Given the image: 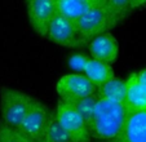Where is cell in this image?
Listing matches in <instances>:
<instances>
[{"label": "cell", "instance_id": "obj_1", "mask_svg": "<svg viewBox=\"0 0 146 142\" xmlns=\"http://www.w3.org/2000/svg\"><path fill=\"white\" fill-rule=\"evenodd\" d=\"M125 111V106L121 102L98 98L91 119L87 123L91 137L101 141L115 138L123 125Z\"/></svg>", "mask_w": 146, "mask_h": 142}, {"label": "cell", "instance_id": "obj_2", "mask_svg": "<svg viewBox=\"0 0 146 142\" xmlns=\"http://www.w3.org/2000/svg\"><path fill=\"white\" fill-rule=\"evenodd\" d=\"M75 23L82 39L84 43H87L88 40H92L101 34L109 33V30L118 25L119 22L113 16L105 1H102L89 7L88 11Z\"/></svg>", "mask_w": 146, "mask_h": 142}, {"label": "cell", "instance_id": "obj_3", "mask_svg": "<svg viewBox=\"0 0 146 142\" xmlns=\"http://www.w3.org/2000/svg\"><path fill=\"white\" fill-rule=\"evenodd\" d=\"M35 100L36 98L29 96L25 92L11 89V88H3L0 90L1 121L12 128H18Z\"/></svg>", "mask_w": 146, "mask_h": 142}, {"label": "cell", "instance_id": "obj_4", "mask_svg": "<svg viewBox=\"0 0 146 142\" xmlns=\"http://www.w3.org/2000/svg\"><path fill=\"white\" fill-rule=\"evenodd\" d=\"M56 117L60 125L70 137L71 142L92 141L87 121L69 102L60 100V102L57 104V110H56Z\"/></svg>", "mask_w": 146, "mask_h": 142}, {"label": "cell", "instance_id": "obj_5", "mask_svg": "<svg viewBox=\"0 0 146 142\" xmlns=\"http://www.w3.org/2000/svg\"><path fill=\"white\" fill-rule=\"evenodd\" d=\"M50 114L52 111L48 109L47 105H44L39 100H35L31 109L29 110L17 129L30 142H41Z\"/></svg>", "mask_w": 146, "mask_h": 142}, {"label": "cell", "instance_id": "obj_6", "mask_svg": "<svg viewBox=\"0 0 146 142\" xmlns=\"http://www.w3.org/2000/svg\"><path fill=\"white\" fill-rule=\"evenodd\" d=\"M47 38L54 44L66 48H79L84 43L76 27V23L66 17L56 13L50 19L47 31Z\"/></svg>", "mask_w": 146, "mask_h": 142}, {"label": "cell", "instance_id": "obj_7", "mask_svg": "<svg viewBox=\"0 0 146 142\" xmlns=\"http://www.w3.org/2000/svg\"><path fill=\"white\" fill-rule=\"evenodd\" d=\"M58 96L65 102H71L96 94L97 88L87 79L84 74H69L64 75L56 85Z\"/></svg>", "mask_w": 146, "mask_h": 142}, {"label": "cell", "instance_id": "obj_8", "mask_svg": "<svg viewBox=\"0 0 146 142\" xmlns=\"http://www.w3.org/2000/svg\"><path fill=\"white\" fill-rule=\"evenodd\" d=\"M104 142H146V109L127 110L118 136Z\"/></svg>", "mask_w": 146, "mask_h": 142}, {"label": "cell", "instance_id": "obj_9", "mask_svg": "<svg viewBox=\"0 0 146 142\" xmlns=\"http://www.w3.org/2000/svg\"><path fill=\"white\" fill-rule=\"evenodd\" d=\"M27 17L33 30L41 38H47L50 19L57 13L56 0H25Z\"/></svg>", "mask_w": 146, "mask_h": 142}, {"label": "cell", "instance_id": "obj_10", "mask_svg": "<svg viewBox=\"0 0 146 142\" xmlns=\"http://www.w3.org/2000/svg\"><path fill=\"white\" fill-rule=\"evenodd\" d=\"M89 53L92 58L102 61L105 63H114L119 56V44L115 36L110 33H105L96 36L89 43Z\"/></svg>", "mask_w": 146, "mask_h": 142}, {"label": "cell", "instance_id": "obj_11", "mask_svg": "<svg viewBox=\"0 0 146 142\" xmlns=\"http://www.w3.org/2000/svg\"><path fill=\"white\" fill-rule=\"evenodd\" d=\"M123 105L125 110L146 109V88L138 82L136 72L131 74L125 80V97Z\"/></svg>", "mask_w": 146, "mask_h": 142}, {"label": "cell", "instance_id": "obj_12", "mask_svg": "<svg viewBox=\"0 0 146 142\" xmlns=\"http://www.w3.org/2000/svg\"><path fill=\"white\" fill-rule=\"evenodd\" d=\"M83 74L86 75L87 79L96 88H100L102 84H105L106 82H109L110 79H113L115 76L111 65L98 60H94V58H89L88 60Z\"/></svg>", "mask_w": 146, "mask_h": 142}, {"label": "cell", "instance_id": "obj_13", "mask_svg": "<svg viewBox=\"0 0 146 142\" xmlns=\"http://www.w3.org/2000/svg\"><path fill=\"white\" fill-rule=\"evenodd\" d=\"M91 4L84 0H56V11L58 14L76 22L88 11Z\"/></svg>", "mask_w": 146, "mask_h": 142}, {"label": "cell", "instance_id": "obj_14", "mask_svg": "<svg viewBox=\"0 0 146 142\" xmlns=\"http://www.w3.org/2000/svg\"><path fill=\"white\" fill-rule=\"evenodd\" d=\"M97 94L98 98H105L110 101L116 102H124L125 97V80H121L119 78L114 76L105 84H102L100 88H97Z\"/></svg>", "mask_w": 146, "mask_h": 142}, {"label": "cell", "instance_id": "obj_15", "mask_svg": "<svg viewBox=\"0 0 146 142\" xmlns=\"http://www.w3.org/2000/svg\"><path fill=\"white\" fill-rule=\"evenodd\" d=\"M41 142H71L70 137L67 136V133L58 123L57 117H56V112L50 114L49 121H48V125L45 128Z\"/></svg>", "mask_w": 146, "mask_h": 142}, {"label": "cell", "instance_id": "obj_16", "mask_svg": "<svg viewBox=\"0 0 146 142\" xmlns=\"http://www.w3.org/2000/svg\"><path fill=\"white\" fill-rule=\"evenodd\" d=\"M105 3L118 22L125 19L133 11L132 0H105Z\"/></svg>", "mask_w": 146, "mask_h": 142}, {"label": "cell", "instance_id": "obj_17", "mask_svg": "<svg viewBox=\"0 0 146 142\" xmlns=\"http://www.w3.org/2000/svg\"><path fill=\"white\" fill-rule=\"evenodd\" d=\"M97 100L98 97L96 94L93 96H88V97H83V98H79V100H75V101H71L69 102L83 117H84V120L88 123L89 119L92 116V112H93V109L97 104Z\"/></svg>", "mask_w": 146, "mask_h": 142}, {"label": "cell", "instance_id": "obj_18", "mask_svg": "<svg viewBox=\"0 0 146 142\" xmlns=\"http://www.w3.org/2000/svg\"><path fill=\"white\" fill-rule=\"evenodd\" d=\"M0 142H30L17 128L0 121Z\"/></svg>", "mask_w": 146, "mask_h": 142}, {"label": "cell", "instance_id": "obj_19", "mask_svg": "<svg viewBox=\"0 0 146 142\" xmlns=\"http://www.w3.org/2000/svg\"><path fill=\"white\" fill-rule=\"evenodd\" d=\"M89 57L84 54H72L71 57L69 58V66L70 68L75 71H84V67H86L87 62H88Z\"/></svg>", "mask_w": 146, "mask_h": 142}, {"label": "cell", "instance_id": "obj_20", "mask_svg": "<svg viewBox=\"0 0 146 142\" xmlns=\"http://www.w3.org/2000/svg\"><path fill=\"white\" fill-rule=\"evenodd\" d=\"M136 75H137L138 82H140L141 84H142L143 87L146 88V68H142V70H140L138 72H136Z\"/></svg>", "mask_w": 146, "mask_h": 142}, {"label": "cell", "instance_id": "obj_21", "mask_svg": "<svg viewBox=\"0 0 146 142\" xmlns=\"http://www.w3.org/2000/svg\"><path fill=\"white\" fill-rule=\"evenodd\" d=\"M132 3H133V9L138 8V7H142L146 4V0H132Z\"/></svg>", "mask_w": 146, "mask_h": 142}, {"label": "cell", "instance_id": "obj_22", "mask_svg": "<svg viewBox=\"0 0 146 142\" xmlns=\"http://www.w3.org/2000/svg\"><path fill=\"white\" fill-rule=\"evenodd\" d=\"M84 1H87V3H88V4H91V5H93V4L102 3V1H105V0H84Z\"/></svg>", "mask_w": 146, "mask_h": 142}]
</instances>
